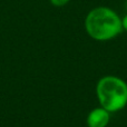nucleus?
Listing matches in <instances>:
<instances>
[{
	"instance_id": "1",
	"label": "nucleus",
	"mask_w": 127,
	"mask_h": 127,
	"mask_svg": "<svg viewBox=\"0 0 127 127\" xmlns=\"http://www.w3.org/2000/svg\"><path fill=\"white\" fill-rule=\"evenodd\" d=\"M85 30L96 41H108L123 31L122 18L110 7L98 6L88 11L84 21Z\"/></svg>"
},
{
	"instance_id": "2",
	"label": "nucleus",
	"mask_w": 127,
	"mask_h": 127,
	"mask_svg": "<svg viewBox=\"0 0 127 127\" xmlns=\"http://www.w3.org/2000/svg\"><path fill=\"white\" fill-rule=\"evenodd\" d=\"M100 107L109 113L122 110L127 105V83L116 76H104L96 85Z\"/></svg>"
},
{
	"instance_id": "3",
	"label": "nucleus",
	"mask_w": 127,
	"mask_h": 127,
	"mask_svg": "<svg viewBox=\"0 0 127 127\" xmlns=\"http://www.w3.org/2000/svg\"><path fill=\"white\" fill-rule=\"evenodd\" d=\"M110 113L103 107L94 108L87 116L88 127H106L109 124Z\"/></svg>"
},
{
	"instance_id": "4",
	"label": "nucleus",
	"mask_w": 127,
	"mask_h": 127,
	"mask_svg": "<svg viewBox=\"0 0 127 127\" xmlns=\"http://www.w3.org/2000/svg\"><path fill=\"white\" fill-rule=\"evenodd\" d=\"M49 2H50L54 7H58V8H59V7H64L67 3H69L70 0H49Z\"/></svg>"
},
{
	"instance_id": "5",
	"label": "nucleus",
	"mask_w": 127,
	"mask_h": 127,
	"mask_svg": "<svg viewBox=\"0 0 127 127\" xmlns=\"http://www.w3.org/2000/svg\"><path fill=\"white\" fill-rule=\"evenodd\" d=\"M122 27H123V30L127 32V13L122 18Z\"/></svg>"
}]
</instances>
